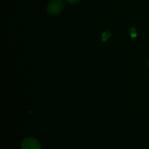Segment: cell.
Returning <instances> with one entry per match:
<instances>
[{
  "instance_id": "6da1fadb",
  "label": "cell",
  "mask_w": 149,
  "mask_h": 149,
  "mask_svg": "<svg viewBox=\"0 0 149 149\" xmlns=\"http://www.w3.org/2000/svg\"><path fill=\"white\" fill-rule=\"evenodd\" d=\"M65 4L63 0H52L48 4L47 11L51 16H57L63 10Z\"/></svg>"
},
{
  "instance_id": "7a4b0ae2",
  "label": "cell",
  "mask_w": 149,
  "mask_h": 149,
  "mask_svg": "<svg viewBox=\"0 0 149 149\" xmlns=\"http://www.w3.org/2000/svg\"><path fill=\"white\" fill-rule=\"evenodd\" d=\"M22 149H41V144L34 138H26L21 142Z\"/></svg>"
},
{
  "instance_id": "3957f363",
  "label": "cell",
  "mask_w": 149,
  "mask_h": 149,
  "mask_svg": "<svg viewBox=\"0 0 149 149\" xmlns=\"http://www.w3.org/2000/svg\"><path fill=\"white\" fill-rule=\"evenodd\" d=\"M111 36V31L110 30H106V31L103 32V34H102V42H106V41H107Z\"/></svg>"
},
{
  "instance_id": "277c9868",
  "label": "cell",
  "mask_w": 149,
  "mask_h": 149,
  "mask_svg": "<svg viewBox=\"0 0 149 149\" xmlns=\"http://www.w3.org/2000/svg\"><path fill=\"white\" fill-rule=\"evenodd\" d=\"M130 33H131V37H132V38L136 37L137 32H136V30H135V29L134 27H132V29H131Z\"/></svg>"
},
{
  "instance_id": "5b68a950",
  "label": "cell",
  "mask_w": 149,
  "mask_h": 149,
  "mask_svg": "<svg viewBox=\"0 0 149 149\" xmlns=\"http://www.w3.org/2000/svg\"><path fill=\"white\" fill-rule=\"evenodd\" d=\"M68 3L71 4H77L81 1V0H65Z\"/></svg>"
},
{
  "instance_id": "8992f818",
  "label": "cell",
  "mask_w": 149,
  "mask_h": 149,
  "mask_svg": "<svg viewBox=\"0 0 149 149\" xmlns=\"http://www.w3.org/2000/svg\"><path fill=\"white\" fill-rule=\"evenodd\" d=\"M148 66H149V61H148Z\"/></svg>"
}]
</instances>
